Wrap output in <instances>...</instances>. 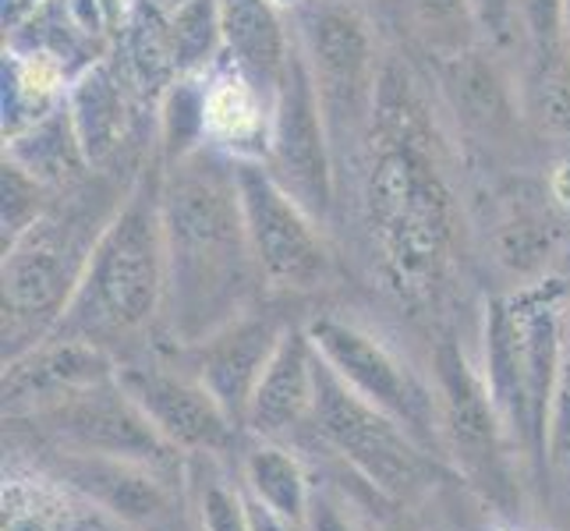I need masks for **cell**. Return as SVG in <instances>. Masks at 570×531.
<instances>
[{
  "label": "cell",
  "instance_id": "1",
  "mask_svg": "<svg viewBox=\"0 0 570 531\" xmlns=\"http://www.w3.org/2000/svg\"><path fill=\"white\" fill-rule=\"evenodd\" d=\"M440 142L419 82L397 61H386L365 139V216L390 287L411 302L443 284L458 230Z\"/></svg>",
  "mask_w": 570,
  "mask_h": 531
},
{
  "label": "cell",
  "instance_id": "2",
  "mask_svg": "<svg viewBox=\"0 0 570 531\" xmlns=\"http://www.w3.org/2000/svg\"><path fill=\"white\" fill-rule=\"evenodd\" d=\"M167 245L164 319L178 347H195L252 312L266 291L248 245L238 167L220 149H199L164 164L160 185Z\"/></svg>",
  "mask_w": 570,
  "mask_h": 531
},
{
  "label": "cell",
  "instance_id": "3",
  "mask_svg": "<svg viewBox=\"0 0 570 531\" xmlns=\"http://www.w3.org/2000/svg\"><path fill=\"white\" fill-rule=\"evenodd\" d=\"M164 164L153 156L139 167L96 238L65 316L53 333L89 341L114 354L117 344L139 341L156 326L167 305V245L160 213Z\"/></svg>",
  "mask_w": 570,
  "mask_h": 531
},
{
  "label": "cell",
  "instance_id": "4",
  "mask_svg": "<svg viewBox=\"0 0 570 531\" xmlns=\"http://www.w3.org/2000/svg\"><path fill=\"white\" fill-rule=\"evenodd\" d=\"M100 174L104 170H92L89 181L57 195L22 238L4 248V269H0L4 362L50 337L82 281L96 238L121 206L131 181L125 188H110Z\"/></svg>",
  "mask_w": 570,
  "mask_h": 531
},
{
  "label": "cell",
  "instance_id": "5",
  "mask_svg": "<svg viewBox=\"0 0 570 531\" xmlns=\"http://www.w3.org/2000/svg\"><path fill=\"white\" fill-rule=\"evenodd\" d=\"M570 284L539 273L485 308V383L514 446L549 454Z\"/></svg>",
  "mask_w": 570,
  "mask_h": 531
},
{
  "label": "cell",
  "instance_id": "6",
  "mask_svg": "<svg viewBox=\"0 0 570 531\" xmlns=\"http://www.w3.org/2000/svg\"><path fill=\"white\" fill-rule=\"evenodd\" d=\"M294 36L316 78L333 146L365 142L386 61L362 0H308L294 11Z\"/></svg>",
  "mask_w": 570,
  "mask_h": 531
},
{
  "label": "cell",
  "instance_id": "7",
  "mask_svg": "<svg viewBox=\"0 0 570 531\" xmlns=\"http://www.w3.org/2000/svg\"><path fill=\"white\" fill-rule=\"evenodd\" d=\"M308 425L316 429V436L333 454H341L383 496L411 500L436 475V464L429 458L432 450L422 446L386 411L362 401L323 358H320L316 407H312Z\"/></svg>",
  "mask_w": 570,
  "mask_h": 531
},
{
  "label": "cell",
  "instance_id": "8",
  "mask_svg": "<svg viewBox=\"0 0 570 531\" xmlns=\"http://www.w3.org/2000/svg\"><path fill=\"white\" fill-rule=\"evenodd\" d=\"M248 245L263 287L273 294H308L330 281L333 252L316 220L259 160H234Z\"/></svg>",
  "mask_w": 570,
  "mask_h": 531
},
{
  "label": "cell",
  "instance_id": "9",
  "mask_svg": "<svg viewBox=\"0 0 570 531\" xmlns=\"http://www.w3.org/2000/svg\"><path fill=\"white\" fill-rule=\"evenodd\" d=\"M263 164L316 220L326 224L333 203H337V174H333L337 170V146H333L316 78L308 71L298 36H294L287 71L273 92L269 149Z\"/></svg>",
  "mask_w": 570,
  "mask_h": 531
},
{
  "label": "cell",
  "instance_id": "10",
  "mask_svg": "<svg viewBox=\"0 0 570 531\" xmlns=\"http://www.w3.org/2000/svg\"><path fill=\"white\" fill-rule=\"evenodd\" d=\"M305 330L312 344H316L320 358L362 401L386 411L390 419H397L422 446L432 450V443H443L436 390H429L425 380L415 376L411 365L401 362L380 337H372L368 330L337 316H320Z\"/></svg>",
  "mask_w": 570,
  "mask_h": 531
},
{
  "label": "cell",
  "instance_id": "11",
  "mask_svg": "<svg viewBox=\"0 0 570 531\" xmlns=\"http://www.w3.org/2000/svg\"><path fill=\"white\" fill-rule=\"evenodd\" d=\"M436 404H440V440L454 454L464 475L482 485L489 496L507 493V458L514 446L485 383V372L471 365L461 344L443 341L436 347Z\"/></svg>",
  "mask_w": 570,
  "mask_h": 531
},
{
  "label": "cell",
  "instance_id": "12",
  "mask_svg": "<svg viewBox=\"0 0 570 531\" xmlns=\"http://www.w3.org/2000/svg\"><path fill=\"white\" fill-rule=\"evenodd\" d=\"M117 383L178 454H224L238 436V422L191 368L170 362H117Z\"/></svg>",
  "mask_w": 570,
  "mask_h": 531
},
{
  "label": "cell",
  "instance_id": "13",
  "mask_svg": "<svg viewBox=\"0 0 570 531\" xmlns=\"http://www.w3.org/2000/svg\"><path fill=\"white\" fill-rule=\"evenodd\" d=\"M32 419L43 422L50 436L61 443V450H71V454L125 458L153 468H164L170 454H178L149 425L142 411L135 407V401L121 390L117 376Z\"/></svg>",
  "mask_w": 570,
  "mask_h": 531
},
{
  "label": "cell",
  "instance_id": "14",
  "mask_svg": "<svg viewBox=\"0 0 570 531\" xmlns=\"http://www.w3.org/2000/svg\"><path fill=\"white\" fill-rule=\"evenodd\" d=\"M117 376V358L89 341L50 333L4 362V415L32 419Z\"/></svg>",
  "mask_w": 570,
  "mask_h": 531
},
{
  "label": "cell",
  "instance_id": "15",
  "mask_svg": "<svg viewBox=\"0 0 570 531\" xmlns=\"http://www.w3.org/2000/svg\"><path fill=\"white\" fill-rule=\"evenodd\" d=\"M284 323L259 316V312H245L242 319L216 330L203 344L185 347L188 368L199 376L216 401L224 404L227 415L245 429V411L259 383L263 368L269 365L273 351L284 337Z\"/></svg>",
  "mask_w": 570,
  "mask_h": 531
},
{
  "label": "cell",
  "instance_id": "16",
  "mask_svg": "<svg viewBox=\"0 0 570 531\" xmlns=\"http://www.w3.org/2000/svg\"><path fill=\"white\" fill-rule=\"evenodd\" d=\"M507 53L493 47H471L458 57L440 61V86L458 121L479 135L482 142H503L510 131L528 121L524 114V82H518L503 65Z\"/></svg>",
  "mask_w": 570,
  "mask_h": 531
},
{
  "label": "cell",
  "instance_id": "17",
  "mask_svg": "<svg viewBox=\"0 0 570 531\" xmlns=\"http://www.w3.org/2000/svg\"><path fill=\"white\" fill-rule=\"evenodd\" d=\"M320 383V351L305 326H287L263 368L259 383L245 411V432L259 440H281L298 425H308L316 407Z\"/></svg>",
  "mask_w": 570,
  "mask_h": 531
},
{
  "label": "cell",
  "instance_id": "18",
  "mask_svg": "<svg viewBox=\"0 0 570 531\" xmlns=\"http://www.w3.org/2000/svg\"><path fill=\"white\" fill-rule=\"evenodd\" d=\"M57 475L89 507L121 524L153 521L167 507V485L160 482L153 464L57 450Z\"/></svg>",
  "mask_w": 570,
  "mask_h": 531
},
{
  "label": "cell",
  "instance_id": "19",
  "mask_svg": "<svg viewBox=\"0 0 570 531\" xmlns=\"http://www.w3.org/2000/svg\"><path fill=\"white\" fill-rule=\"evenodd\" d=\"M273 96L234 65L220 61L206 75V142L230 160H266Z\"/></svg>",
  "mask_w": 570,
  "mask_h": 531
},
{
  "label": "cell",
  "instance_id": "20",
  "mask_svg": "<svg viewBox=\"0 0 570 531\" xmlns=\"http://www.w3.org/2000/svg\"><path fill=\"white\" fill-rule=\"evenodd\" d=\"M224 61L263 92H277L294 53V26L273 0H220Z\"/></svg>",
  "mask_w": 570,
  "mask_h": 531
},
{
  "label": "cell",
  "instance_id": "21",
  "mask_svg": "<svg viewBox=\"0 0 570 531\" xmlns=\"http://www.w3.org/2000/svg\"><path fill=\"white\" fill-rule=\"evenodd\" d=\"M131 100L135 92L128 89L125 75L114 65L110 53L71 78L68 110L96 170H107L117 160V153L125 149L131 135Z\"/></svg>",
  "mask_w": 570,
  "mask_h": 531
},
{
  "label": "cell",
  "instance_id": "22",
  "mask_svg": "<svg viewBox=\"0 0 570 531\" xmlns=\"http://www.w3.org/2000/svg\"><path fill=\"white\" fill-rule=\"evenodd\" d=\"M4 156L22 164L32 177H39L53 195H65L92 177V164L86 156V146L78 139L68 100L50 110L43 121H36L14 139H4Z\"/></svg>",
  "mask_w": 570,
  "mask_h": 531
},
{
  "label": "cell",
  "instance_id": "23",
  "mask_svg": "<svg viewBox=\"0 0 570 531\" xmlns=\"http://www.w3.org/2000/svg\"><path fill=\"white\" fill-rule=\"evenodd\" d=\"M245 493L263 503L273 518H281L294 528H305L308 521V507H312V485L302 461L291 454L287 446L263 440L259 446H252L245 454Z\"/></svg>",
  "mask_w": 570,
  "mask_h": 531
},
{
  "label": "cell",
  "instance_id": "24",
  "mask_svg": "<svg viewBox=\"0 0 570 531\" xmlns=\"http://www.w3.org/2000/svg\"><path fill=\"white\" fill-rule=\"evenodd\" d=\"M393 11H397L407 36L436 61L482 43L468 0H393Z\"/></svg>",
  "mask_w": 570,
  "mask_h": 531
},
{
  "label": "cell",
  "instance_id": "25",
  "mask_svg": "<svg viewBox=\"0 0 570 531\" xmlns=\"http://www.w3.org/2000/svg\"><path fill=\"white\" fill-rule=\"evenodd\" d=\"M206 146V75H178L156 104V156L178 164Z\"/></svg>",
  "mask_w": 570,
  "mask_h": 531
},
{
  "label": "cell",
  "instance_id": "26",
  "mask_svg": "<svg viewBox=\"0 0 570 531\" xmlns=\"http://www.w3.org/2000/svg\"><path fill=\"white\" fill-rule=\"evenodd\" d=\"M524 114L539 135L570 146V47L528 61Z\"/></svg>",
  "mask_w": 570,
  "mask_h": 531
},
{
  "label": "cell",
  "instance_id": "27",
  "mask_svg": "<svg viewBox=\"0 0 570 531\" xmlns=\"http://www.w3.org/2000/svg\"><path fill=\"white\" fill-rule=\"evenodd\" d=\"M170 39L181 75H209L224 61L220 0H181V4H174Z\"/></svg>",
  "mask_w": 570,
  "mask_h": 531
},
{
  "label": "cell",
  "instance_id": "28",
  "mask_svg": "<svg viewBox=\"0 0 570 531\" xmlns=\"http://www.w3.org/2000/svg\"><path fill=\"white\" fill-rule=\"evenodd\" d=\"M53 199L57 195L39 177L4 156V167H0V238H4V248L22 238Z\"/></svg>",
  "mask_w": 570,
  "mask_h": 531
},
{
  "label": "cell",
  "instance_id": "29",
  "mask_svg": "<svg viewBox=\"0 0 570 531\" xmlns=\"http://www.w3.org/2000/svg\"><path fill=\"white\" fill-rule=\"evenodd\" d=\"M471 14L485 47H493L497 53H510L514 47L528 50L524 36V0H468Z\"/></svg>",
  "mask_w": 570,
  "mask_h": 531
},
{
  "label": "cell",
  "instance_id": "30",
  "mask_svg": "<svg viewBox=\"0 0 570 531\" xmlns=\"http://www.w3.org/2000/svg\"><path fill=\"white\" fill-rule=\"evenodd\" d=\"M195 507H199L203 531H252L245 489H230L224 479H206Z\"/></svg>",
  "mask_w": 570,
  "mask_h": 531
},
{
  "label": "cell",
  "instance_id": "31",
  "mask_svg": "<svg viewBox=\"0 0 570 531\" xmlns=\"http://www.w3.org/2000/svg\"><path fill=\"white\" fill-rule=\"evenodd\" d=\"M524 36H528V61L567 50L563 0H524Z\"/></svg>",
  "mask_w": 570,
  "mask_h": 531
},
{
  "label": "cell",
  "instance_id": "32",
  "mask_svg": "<svg viewBox=\"0 0 570 531\" xmlns=\"http://www.w3.org/2000/svg\"><path fill=\"white\" fill-rule=\"evenodd\" d=\"M549 454L570 458V302H567V326H563V362L553 404V429H549Z\"/></svg>",
  "mask_w": 570,
  "mask_h": 531
},
{
  "label": "cell",
  "instance_id": "33",
  "mask_svg": "<svg viewBox=\"0 0 570 531\" xmlns=\"http://www.w3.org/2000/svg\"><path fill=\"white\" fill-rule=\"evenodd\" d=\"M305 531H355V528H351V521L326 496L316 493V496H312V507H308Z\"/></svg>",
  "mask_w": 570,
  "mask_h": 531
},
{
  "label": "cell",
  "instance_id": "34",
  "mask_svg": "<svg viewBox=\"0 0 570 531\" xmlns=\"http://www.w3.org/2000/svg\"><path fill=\"white\" fill-rule=\"evenodd\" d=\"M245 500H248V514H252V531H305V528H294L281 518H273L269 510L263 503H255L248 493H245Z\"/></svg>",
  "mask_w": 570,
  "mask_h": 531
},
{
  "label": "cell",
  "instance_id": "35",
  "mask_svg": "<svg viewBox=\"0 0 570 531\" xmlns=\"http://www.w3.org/2000/svg\"><path fill=\"white\" fill-rule=\"evenodd\" d=\"M43 0H4V26L11 29V26H18L22 22L26 14H32Z\"/></svg>",
  "mask_w": 570,
  "mask_h": 531
},
{
  "label": "cell",
  "instance_id": "36",
  "mask_svg": "<svg viewBox=\"0 0 570 531\" xmlns=\"http://www.w3.org/2000/svg\"><path fill=\"white\" fill-rule=\"evenodd\" d=\"M273 4H277L281 11H287V14H294V11H298V8H305L308 0H273Z\"/></svg>",
  "mask_w": 570,
  "mask_h": 531
},
{
  "label": "cell",
  "instance_id": "37",
  "mask_svg": "<svg viewBox=\"0 0 570 531\" xmlns=\"http://www.w3.org/2000/svg\"><path fill=\"white\" fill-rule=\"evenodd\" d=\"M563 36H567V47H570V0H563Z\"/></svg>",
  "mask_w": 570,
  "mask_h": 531
}]
</instances>
